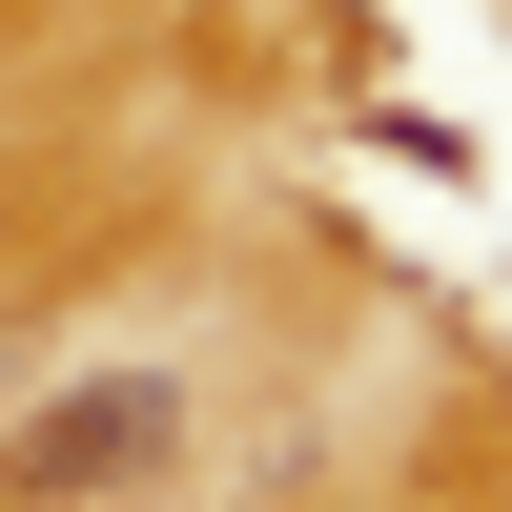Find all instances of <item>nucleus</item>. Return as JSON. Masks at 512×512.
I'll return each instance as SVG.
<instances>
[{
  "instance_id": "f257e3e1",
  "label": "nucleus",
  "mask_w": 512,
  "mask_h": 512,
  "mask_svg": "<svg viewBox=\"0 0 512 512\" xmlns=\"http://www.w3.org/2000/svg\"><path fill=\"white\" fill-rule=\"evenodd\" d=\"M164 431H185V390H164V369H123V390H82L62 431L21 451V512H41V492H103V472H144Z\"/></svg>"
}]
</instances>
